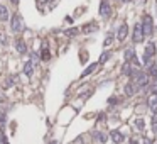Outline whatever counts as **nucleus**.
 Listing matches in <instances>:
<instances>
[{
    "label": "nucleus",
    "instance_id": "f257e3e1",
    "mask_svg": "<svg viewBox=\"0 0 157 144\" xmlns=\"http://www.w3.org/2000/svg\"><path fill=\"white\" fill-rule=\"evenodd\" d=\"M132 81L135 83V87H137V90H140V88H144V87L149 83V75L147 73H144V71H140V70H134V73H132Z\"/></svg>",
    "mask_w": 157,
    "mask_h": 144
},
{
    "label": "nucleus",
    "instance_id": "f03ea898",
    "mask_svg": "<svg viewBox=\"0 0 157 144\" xmlns=\"http://www.w3.org/2000/svg\"><path fill=\"white\" fill-rule=\"evenodd\" d=\"M140 26H142V31H144L145 36H152V34H154V20H152V17H150L149 14H145L142 17Z\"/></svg>",
    "mask_w": 157,
    "mask_h": 144
},
{
    "label": "nucleus",
    "instance_id": "7ed1b4c3",
    "mask_svg": "<svg viewBox=\"0 0 157 144\" xmlns=\"http://www.w3.org/2000/svg\"><path fill=\"white\" fill-rule=\"evenodd\" d=\"M22 27H24V22H22V15L20 14H15L14 17H10V29H12V32L19 34L22 31Z\"/></svg>",
    "mask_w": 157,
    "mask_h": 144
},
{
    "label": "nucleus",
    "instance_id": "20e7f679",
    "mask_svg": "<svg viewBox=\"0 0 157 144\" xmlns=\"http://www.w3.org/2000/svg\"><path fill=\"white\" fill-rule=\"evenodd\" d=\"M144 39H145V34H144L142 31V26L139 24H135V27H134V32H132V41L135 42V44H140V42H144Z\"/></svg>",
    "mask_w": 157,
    "mask_h": 144
},
{
    "label": "nucleus",
    "instance_id": "39448f33",
    "mask_svg": "<svg viewBox=\"0 0 157 144\" xmlns=\"http://www.w3.org/2000/svg\"><path fill=\"white\" fill-rule=\"evenodd\" d=\"M100 15L103 19H110L112 17V7L106 0H102V4H100Z\"/></svg>",
    "mask_w": 157,
    "mask_h": 144
},
{
    "label": "nucleus",
    "instance_id": "423d86ee",
    "mask_svg": "<svg viewBox=\"0 0 157 144\" xmlns=\"http://www.w3.org/2000/svg\"><path fill=\"white\" fill-rule=\"evenodd\" d=\"M127 36H128V24L127 22H122V26L118 27V32H117V39L122 42V41L127 39Z\"/></svg>",
    "mask_w": 157,
    "mask_h": 144
},
{
    "label": "nucleus",
    "instance_id": "0eeeda50",
    "mask_svg": "<svg viewBox=\"0 0 157 144\" xmlns=\"http://www.w3.org/2000/svg\"><path fill=\"white\" fill-rule=\"evenodd\" d=\"M157 53V44L154 42V41H150V42H147L145 44V49H144V54L149 56V58H154Z\"/></svg>",
    "mask_w": 157,
    "mask_h": 144
},
{
    "label": "nucleus",
    "instance_id": "6e6552de",
    "mask_svg": "<svg viewBox=\"0 0 157 144\" xmlns=\"http://www.w3.org/2000/svg\"><path fill=\"white\" fill-rule=\"evenodd\" d=\"M125 61H128V63H135V65H140L139 61L135 59V49H134V48H128V49H125Z\"/></svg>",
    "mask_w": 157,
    "mask_h": 144
},
{
    "label": "nucleus",
    "instance_id": "1a4fd4ad",
    "mask_svg": "<svg viewBox=\"0 0 157 144\" xmlns=\"http://www.w3.org/2000/svg\"><path fill=\"white\" fill-rule=\"evenodd\" d=\"M110 137H112V141H113L115 144L123 142V139H125V136L120 132V131H112V132H110Z\"/></svg>",
    "mask_w": 157,
    "mask_h": 144
},
{
    "label": "nucleus",
    "instance_id": "9d476101",
    "mask_svg": "<svg viewBox=\"0 0 157 144\" xmlns=\"http://www.w3.org/2000/svg\"><path fill=\"white\" fill-rule=\"evenodd\" d=\"M15 49H17L19 54H26L27 53V44L22 39H15Z\"/></svg>",
    "mask_w": 157,
    "mask_h": 144
},
{
    "label": "nucleus",
    "instance_id": "9b49d317",
    "mask_svg": "<svg viewBox=\"0 0 157 144\" xmlns=\"http://www.w3.org/2000/svg\"><path fill=\"white\" fill-rule=\"evenodd\" d=\"M93 139L96 141V142H100V144H105L106 141H108V134H105V132H93Z\"/></svg>",
    "mask_w": 157,
    "mask_h": 144
},
{
    "label": "nucleus",
    "instance_id": "f8f14e48",
    "mask_svg": "<svg viewBox=\"0 0 157 144\" xmlns=\"http://www.w3.org/2000/svg\"><path fill=\"white\" fill-rule=\"evenodd\" d=\"M125 95H127V97H132V95H134V93H135L137 92V87H135V83H134V81H128V83H127V85H125Z\"/></svg>",
    "mask_w": 157,
    "mask_h": 144
},
{
    "label": "nucleus",
    "instance_id": "ddd939ff",
    "mask_svg": "<svg viewBox=\"0 0 157 144\" xmlns=\"http://www.w3.org/2000/svg\"><path fill=\"white\" fill-rule=\"evenodd\" d=\"M9 17H10V14H9V9L5 7L4 4H0V20H4V22H7Z\"/></svg>",
    "mask_w": 157,
    "mask_h": 144
},
{
    "label": "nucleus",
    "instance_id": "4468645a",
    "mask_svg": "<svg viewBox=\"0 0 157 144\" xmlns=\"http://www.w3.org/2000/svg\"><path fill=\"white\" fill-rule=\"evenodd\" d=\"M149 107L154 114H157V93H152L149 98Z\"/></svg>",
    "mask_w": 157,
    "mask_h": 144
},
{
    "label": "nucleus",
    "instance_id": "2eb2a0df",
    "mask_svg": "<svg viewBox=\"0 0 157 144\" xmlns=\"http://www.w3.org/2000/svg\"><path fill=\"white\" fill-rule=\"evenodd\" d=\"M32 73H34V63L32 61H27V63L24 65V75H26V76H32Z\"/></svg>",
    "mask_w": 157,
    "mask_h": 144
},
{
    "label": "nucleus",
    "instance_id": "dca6fc26",
    "mask_svg": "<svg viewBox=\"0 0 157 144\" xmlns=\"http://www.w3.org/2000/svg\"><path fill=\"white\" fill-rule=\"evenodd\" d=\"M41 59H42V61H49V59H51V51H49L48 46H42V51H41Z\"/></svg>",
    "mask_w": 157,
    "mask_h": 144
},
{
    "label": "nucleus",
    "instance_id": "f3484780",
    "mask_svg": "<svg viewBox=\"0 0 157 144\" xmlns=\"http://www.w3.org/2000/svg\"><path fill=\"white\" fill-rule=\"evenodd\" d=\"M122 73H123L125 76H132L134 70H132V66H130V63H128V61H125V63H123V68H122Z\"/></svg>",
    "mask_w": 157,
    "mask_h": 144
},
{
    "label": "nucleus",
    "instance_id": "a211bd4d",
    "mask_svg": "<svg viewBox=\"0 0 157 144\" xmlns=\"http://www.w3.org/2000/svg\"><path fill=\"white\" fill-rule=\"evenodd\" d=\"M96 66H98V63H91V65H90V66L86 68V70L83 71V73H81V76L84 78V76H88V75H90V73H93V71L96 70Z\"/></svg>",
    "mask_w": 157,
    "mask_h": 144
},
{
    "label": "nucleus",
    "instance_id": "6ab92c4d",
    "mask_svg": "<svg viewBox=\"0 0 157 144\" xmlns=\"http://www.w3.org/2000/svg\"><path fill=\"white\" fill-rule=\"evenodd\" d=\"M7 117H5V112H2L0 110V131H4L5 129V126H7Z\"/></svg>",
    "mask_w": 157,
    "mask_h": 144
},
{
    "label": "nucleus",
    "instance_id": "aec40b11",
    "mask_svg": "<svg viewBox=\"0 0 157 144\" xmlns=\"http://www.w3.org/2000/svg\"><path fill=\"white\" fill-rule=\"evenodd\" d=\"M135 126H137V129H139V131H144V129H145V122H144V119H137V120H135Z\"/></svg>",
    "mask_w": 157,
    "mask_h": 144
},
{
    "label": "nucleus",
    "instance_id": "412c9836",
    "mask_svg": "<svg viewBox=\"0 0 157 144\" xmlns=\"http://www.w3.org/2000/svg\"><path fill=\"white\" fill-rule=\"evenodd\" d=\"M110 56H112V53H110V51L103 53V54L100 56V63H106V61H108V58H110Z\"/></svg>",
    "mask_w": 157,
    "mask_h": 144
},
{
    "label": "nucleus",
    "instance_id": "4be33fe9",
    "mask_svg": "<svg viewBox=\"0 0 157 144\" xmlns=\"http://www.w3.org/2000/svg\"><path fill=\"white\" fill-rule=\"evenodd\" d=\"M149 75H150V76H157V63L150 65V68H149Z\"/></svg>",
    "mask_w": 157,
    "mask_h": 144
},
{
    "label": "nucleus",
    "instance_id": "5701e85b",
    "mask_svg": "<svg viewBox=\"0 0 157 144\" xmlns=\"http://www.w3.org/2000/svg\"><path fill=\"white\" fill-rule=\"evenodd\" d=\"M64 34H66V36H70V37H73V36H76V34H78V29H74V27H73V29H68Z\"/></svg>",
    "mask_w": 157,
    "mask_h": 144
},
{
    "label": "nucleus",
    "instance_id": "b1692460",
    "mask_svg": "<svg viewBox=\"0 0 157 144\" xmlns=\"http://www.w3.org/2000/svg\"><path fill=\"white\" fill-rule=\"evenodd\" d=\"M0 42H2V44H7V37H5V32L4 31H0Z\"/></svg>",
    "mask_w": 157,
    "mask_h": 144
},
{
    "label": "nucleus",
    "instance_id": "393cba45",
    "mask_svg": "<svg viewBox=\"0 0 157 144\" xmlns=\"http://www.w3.org/2000/svg\"><path fill=\"white\" fill-rule=\"evenodd\" d=\"M112 41H113V36H108V37L105 39V44H103V46H105V48H108V46H112Z\"/></svg>",
    "mask_w": 157,
    "mask_h": 144
},
{
    "label": "nucleus",
    "instance_id": "a878e982",
    "mask_svg": "<svg viewBox=\"0 0 157 144\" xmlns=\"http://www.w3.org/2000/svg\"><path fill=\"white\" fill-rule=\"evenodd\" d=\"M0 144H7V137H5V134L0 131Z\"/></svg>",
    "mask_w": 157,
    "mask_h": 144
},
{
    "label": "nucleus",
    "instance_id": "bb28decb",
    "mask_svg": "<svg viewBox=\"0 0 157 144\" xmlns=\"http://www.w3.org/2000/svg\"><path fill=\"white\" fill-rule=\"evenodd\" d=\"M108 104H110V105H113V104H118V98H117V97H112V98L108 100Z\"/></svg>",
    "mask_w": 157,
    "mask_h": 144
},
{
    "label": "nucleus",
    "instance_id": "cd10ccee",
    "mask_svg": "<svg viewBox=\"0 0 157 144\" xmlns=\"http://www.w3.org/2000/svg\"><path fill=\"white\" fill-rule=\"evenodd\" d=\"M144 144H152V139L150 137H144Z\"/></svg>",
    "mask_w": 157,
    "mask_h": 144
},
{
    "label": "nucleus",
    "instance_id": "c85d7f7f",
    "mask_svg": "<svg viewBox=\"0 0 157 144\" xmlns=\"http://www.w3.org/2000/svg\"><path fill=\"white\" fill-rule=\"evenodd\" d=\"M128 144H139V142H137V139H130V141H128Z\"/></svg>",
    "mask_w": 157,
    "mask_h": 144
},
{
    "label": "nucleus",
    "instance_id": "c756f323",
    "mask_svg": "<svg viewBox=\"0 0 157 144\" xmlns=\"http://www.w3.org/2000/svg\"><path fill=\"white\" fill-rule=\"evenodd\" d=\"M144 2H145V0H135V4H137V5H142Z\"/></svg>",
    "mask_w": 157,
    "mask_h": 144
},
{
    "label": "nucleus",
    "instance_id": "7c9ffc66",
    "mask_svg": "<svg viewBox=\"0 0 157 144\" xmlns=\"http://www.w3.org/2000/svg\"><path fill=\"white\" fill-rule=\"evenodd\" d=\"M12 4H14V5H19V0H12Z\"/></svg>",
    "mask_w": 157,
    "mask_h": 144
},
{
    "label": "nucleus",
    "instance_id": "2f4dec72",
    "mask_svg": "<svg viewBox=\"0 0 157 144\" xmlns=\"http://www.w3.org/2000/svg\"><path fill=\"white\" fill-rule=\"evenodd\" d=\"M51 144H59V142H58V141H52V142H51Z\"/></svg>",
    "mask_w": 157,
    "mask_h": 144
},
{
    "label": "nucleus",
    "instance_id": "473e14b6",
    "mask_svg": "<svg viewBox=\"0 0 157 144\" xmlns=\"http://www.w3.org/2000/svg\"><path fill=\"white\" fill-rule=\"evenodd\" d=\"M120 2H125V4H127V2H130V0H120Z\"/></svg>",
    "mask_w": 157,
    "mask_h": 144
},
{
    "label": "nucleus",
    "instance_id": "72a5a7b5",
    "mask_svg": "<svg viewBox=\"0 0 157 144\" xmlns=\"http://www.w3.org/2000/svg\"><path fill=\"white\" fill-rule=\"evenodd\" d=\"M48 2H49V0H48Z\"/></svg>",
    "mask_w": 157,
    "mask_h": 144
}]
</instances>
